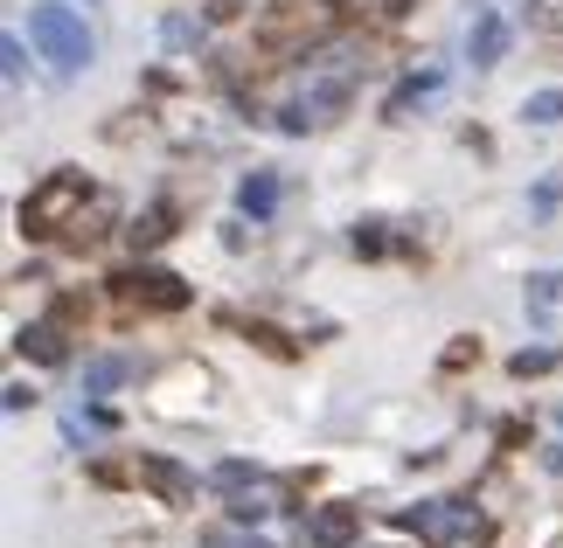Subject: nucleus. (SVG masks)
Wrapping results in <instances>:
<instances>
[{"label":"nucleus","mask_w":563,"mask_h":548,"mask_svg":"<svg viewBox=\"0 0 563 548\" xmlns=\"http://www.w3.org/2000/svg\"><path fill=\"white\" fill-rule=\"evenodd\" d=\"M29 35H35V49L49 56V70H63V77H77L84 63H91V29L77 21V8L42 0V8L29 14Z\"/></svg>","instance_id":"f257e3e1"},{"label":"nucleus","mask_w":563,"mask_h":548,"mask_svg":"<svg viewBox=\"0 0 563 548\" xmlns=\"http://www.w3.org/2000/svg\"><path fill=\"white\" fill-rule=\"evenodd\" d=\"M397 528L404 535H418V541H431V548H452V541H481L487 535V521H473L460 500H418V507H404L397 514Z\"/></svg>","instance_id":"f03ea898"},{"label":"nucleus","mask_w":563,"mask_h":548,"mask_svg":"<svg viewBox=\"0 0 563 548\" xmlns=\"http://www.w3.org/2000/svg\"><path fill=\"white\" fill-rule=\"evenodd\" d=\"M70 209H84V174H77V167H56L49 181H42L29 202H21V230H29V236H56Z\"/></svg>","instance_id":"7ed1b4c3"},{"label":"nucleus","mask_w":563,"mask_h":548,"mask_svg":"<svg viewBox=\"0 0 563 548\" xmlns=\"http://www.w3.org/2000/svg\"><path fill=\"white\" fill-rule=\"evenodd\" d=\"M112 292L125 305H146V313H181L188 305V284L175 271H154V265H133V271H119L112 278Z\"/></svg>","instance_id":"20e7f679"},{"label":"nucleus","mask_w":563,"mask_h":548,"mask_svg":"<svg viewBox=\"0 0 563 548\" xmlns=\"http://www.w3.org/2000/svg\"><path fill=\"white\" fill-rule=\"evenodd\" d=\"M362 535V514L355 507H313L307 528H299V548H349Z\"/></svg>","instance_id":"39448f33"},{"label":"nucleus","mask_w":563,"mask_h":548,"mask_svg":"<svg viewBox=\"0 0 563 548\" xmlns=\"http://www.w3.org/2000/svg\"><path fill=\"white\" fill-rule=\"evenodd\" d=\"M140 479H146V487H154L161 500H175V507H188V500H195V479L175 466V458H161V451H146V458H140Z\"/></svg>","instance_id":"423d86ee"},{"label":"nucleus","mask_w":563,"mask_h":548,"mask_svg":"<svg viewBox=\"0 0 563 548\" xmlns=\"http://www.w3.org/2000/svg\"><path fill=\"white\" fill-rule=\"evenodd\" d=\"M466 49H473V70H494V63H501V49H508V21H501V14H481V21H473V42H466Z\"/></svg>","instance_id":"0eeeda50"},{"label":"nucleus","mask_w":563,"mask_h":548,"mask_svg":"<svg viewBox=\"0 0 563 548\" xmlns=\"http://www.w3.org/2000/svg\"><path fill=\"white\" fill-rule=\"evenodd\" d=\"M522 305H529V320H556L563 313V271H536L522 284Z\"/></svg>","instance_id":"6e6552de"},{"label":"nucleus","mask_w":563,"mask_h":548,"mask_svg":"<svg viewBox=\"0 0 563 548\" xmlns=\"http://www.w3.org/2000/svg\"><path fill=\"white\" fill-rule=\"evenodd\" d=\"M14 347H21V355H29V361H70V347H63V334H56V326H21V334H14Z\"/></svg>","instance_id":"1a4fd4ad"},{"label":"nucleus","mask_w":563,"mask_h":548,"mask_svg":"<svg viewBox=\"0 0 563 548\" xmlns=\"http://www.w3.org/2000/svg\"><path fill=\"white\" fill-rule=\"evenodd\" d=\"M236 209H244V215H272V209H278V181H272V174H244Z\"/></svg>","instance_id":"9d476101"},{"label":"nucleus","mask_w":563,"mask_h":548,"mask_svg":"<svg viewBox=\"0 0 563 548\" xmlns=\"http://www.w3.org/2000/svg\"><path fill=\"white\" fill-rule=\"evenodd\" d=\"M167 223H175V209L161 202V209H146V215H140V223L125 230V236H133V250H154V244H167V236H175V230H167Z\"/></svg>","instance_id":"9b49d317"},{"label":"nucleus","mask_w":563,"mask_h":548,"mask_svg":"<svg viewBox=\"0 0 563 548\" xmlns=\"http://www.w3.org/2000/svg\"><path fill=\"white\" fill-rule=\"evenodd\" d=\"M431 91H439V70H424V77H410V83H397V91H389V104H383V112H389V119H404L410 104H418V98H431Z\"/></svg>","instance_id":"f8f14e48"},{"label":"nucleus","mask_w":563,"mask_h":548,"mask_svg":"<svg viewBox=\"0 0 563 548\" xmlns=\"http://www.w3.org/2000/svg\"><path fill=\"white\" fill-rule=\"evenodd\" d=\"M125 376H133V361L104 355V361H91V368H84V389H91V396H104V389H119Z\"/></svg>","instance_id":"ddd939ff"},{"label":"nucleus","mask_w":563,"mask_h":548,"mask_svg":"<svg viewBox=\"0 0 563 548\" xmlns=\"http://www.w3.org/2000/svg\"><path fill=\"white\" fill-rule=\"evenodd\" d=\"M522 119L529 125H563V91H529L522 98Z\"/></svg>","instance_id":"4468645a"},{"label":"nucleus","mask_w":563,"mask_h":548,"mask_svg":"<svg viewBox=\"0 0 563 548\" xmlns=\"http://www.w3.org/2000/svg\"><path fill=\"white\" fill-rule=\"evenodd\" d=\"M550 368H556V347H522V355L508 361V376L529 382V376H550Z\"/></svg>","instance_id":"2eb2a0df"},{"label":"nucleus","mask_w":563,"mask_h":548,"mask_svg":"<svg viewBox=\"0 0 563 548\" xmlns=\"http://www.w3.org/2000/svg\"><path fill=\"white\" fill-rule=\"evenodd\" d=\"M265 514H272V500L257 493V487L251 493H230V521H244V528H251V521H265Z\"/></svg>","instance_id":"dca6fc26"},{"label":"nucleus","mask_w":563,"mask_h":548,"mask_svg":"<svg viewBox=\"0 0 563 548\" xmlns=\"http://www.w3.org/2000/svg\"><path fill=\"white\" fill-rule=\"evenodd\" d=\"M529 29L536 35H563V0H529Z\"/></svg>","instance_id":"f3484780"},{"label":"nucleus","mask_w":563,"mask_h":548,"mask_svg":"<svg viewBox=\"0 0 563 548\" xmlns=\"http://www.w3.org/2000/svg\"><path fill=\"white\" fill-rule=\"evenodd\" d=\"M216 487L244 493V487H257V466H244V458H230V466H216Z\"/></svg>","instance_id":"a211bd4d"},{"label":"nucleus","mask_w":563,"mask_h":548,"mask_svg":"<svg viewBox=\"0 0 563 548\" xmlns=\"http://www.w3.org/2000/svg\"><path fill=\"white\" fill-rule=\"evenodd\" d=\"M355 250H362V257H383V250H389L383 223H355Z\"/></svg>","instance_id":"6ab92c4d"},{"label":"nucleus","mask_w":563,"mask_h":548,"mask_svg":"<svg viewBox=\"0 0 563 548\" xmlns=\"http://www.w3.org/2000/svg\"><path fill=\"white\" fill-rule=\"evenodd\" d=\"M0 70H8V83L21 77V70H29V49H21V42L8 35V42H0Z\"/></svg>","instance_id":"aec40b11"},{"label":"nucleus","mask_w":563,"mask_h":548,"mask_svg":"<svg viewBox=\"0 0 563 548\" xmlns=\"http://www.w3.org/2000/svg\"><path fill=\"white\" fill-rule=\"evenodd\" d=\"M0 403L21 416V410H35V389H29V382H8V389H0Z\"/></svg>","instance_id":"412c9836"},{"label":"nucleus","mask_w":563,"mask_h":548,"mask_svg":"<svg viewBox=\"0 0 563 548\" xmlns=\"http://www.w3.org/2000/svg\"><path fill=\"white\" fill-rule=\"evenodd\" d=\"M473 355H481V347H473V340H452V347H445V368H466Z\"/></svg>","instance_id":"4be33fe9"},{"label":"nucleus","mask_w":563,"mask_h":548,"mask_svg":"<svg viewBox=\"0 0 563 548\" xmlns=\"http://www.w3.org/2000/svg\"><path fill=\"white\" fill-rule=\"evenodd\" d=\"M244 14V0H209V21H236Z\"/></svg>","instance_id":"5701e85b"},{"label":"nucleus","mask_w":563,"mask_h":548,"mask_svg":"<svg viewBox=\"0 0 563 548\" xmlns=\"http://www.w3.org/2000/svg\"><path fill=\"white\" fill-rule=\"evenodd\" d=\"M223 548H272L265 535H244V541H223Z\"/></svg>","instance_id":"b1692460"},{"label":"nucleus","mask_w":563,"mask_h":548,"mask_svg":"<svg viewBox=\"0 0 563 548\" xmlns=\"http://www.w3.org/2000/svg\"><path fill=\"white\" fill-rule=\"evenodd\" d=\"M383 14H410V0H383Z\"/></svg>","instance_id":"393cba45"},{"label":"nucleus","mask_w":563,"mask_h":548,"mask_svg":"<svg viewBox=\"0 0 563 548\" xmlns=\"http://www.w3.org/2000/svg\"><path fill=\"white\" fill-rule=\"evenodd\" d=\"M550 466H556V472H563V445H556V451H550Z\"/></svg>","instance_id":"a878e982"},{"label":"nucleus","mask_w":563,"mask_h":548,"mask_svg":"<svg viewBox=\"0 0 563 548\" xmlns=\"http://www.w3.org/2000/svg\"><path fill=\"white\" fill-rule=\"evenodd\" d=\"M556 424H563V410H556Z\"/></svg>","instance_id":"bb28decb"}]
</instances>
